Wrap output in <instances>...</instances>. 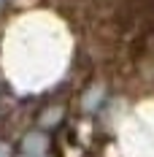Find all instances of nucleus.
I'll return each instance as SVG.
<instances>
[{
    "instance_id": "f03ea898",
    "label": "nucleus",
    "mask_w": 154,
    "mask_h": 157,
    "mask_svg": "<svg viewBox=\"0 0 154 157\" xmlns=\"http://www.w3.org/2000/svg\"><path fill=\"white\" fill-rule=\"evenodd\" d=\"M0 3H3V0H0Z\"/></svg>"
},
{
    "instance_id": "f257e3e1",
    "label": "nucleus",
    "mask_w": 154,
    "mask_h": 157,
    "mask_svg": "<svg viewBox=\"0 0 154 157\" xmlns=\"http://www.w3.org/2000/svg\"><path fill=\"white\" fill-rule=\"evenodd\" d=\"M0 157H8V149H6L3 144H0Z\"/></svg>"
}]
</instances>
